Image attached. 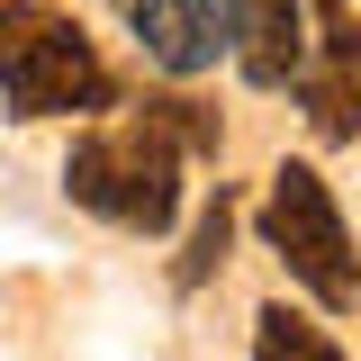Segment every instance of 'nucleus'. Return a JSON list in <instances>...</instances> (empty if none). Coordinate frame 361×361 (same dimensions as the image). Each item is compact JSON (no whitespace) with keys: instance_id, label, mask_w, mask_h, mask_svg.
Listing matches in <instances>:
<instances>
[{"instance_id":"f257e3e1","label":"nucleus","mask_w":361,"mask_h":361,"mask_svg":"<svg viewBox=\"0 0 361 361\" xmlns=\"http://www.w3.org/2000/svg\"><path fill=\"white\" fill-rule=\"evenodd\" d=\"M63 190L82 199L90 217H118L135 235H163L180 217V135L135 109L127 127H99V135H73L63 154Z\"/></svg>"},{"instance_id":"f03ea898","label":"nucleus","mask_w":361,"mask_h":361,"mask_svg":"<svg viewBox=\"0 0 361 361\" xmlns=\"http://www.w3.org/2000/svg\"><path fill=\"white\" fill-rule=\"evenodd\" d=\"M0 99L9 118H73V109H109L118 90L73 18L37 0H0Z\"/></svg>"},{"instance_id":"7ed1b4c3","label":"nucleus","mask_w":361,"mask_h":361,"mask_svg":"<svg viewBox=\"0 0 361 361\" xmlns=\"http://www.w3.org/2000/svg\"><path fill=\"white\" fill-rule=\"evenodd\" d=\"M262 235H271V253L289 262V280H307L316 307H353L361 298V262H353V235H343V208H334V190L307 163H280L271 172Z\"/></svg>"},{"instance_id":"20e7f679","label":"nucleus","mask_w":361,"mask_h":361,"mask_svg":"<svg viewBox=\"0 0 361 361\" xmlns=\"http://www.w3.org/2000/svg\"><path fill=\"white\" fill-rule=\"evenodd\" d=\"M135 45L172 73V82H199L235 54V27H226V0H127Z\"/></svg>"},{"instance_id":"39448f33","label":"nucleus","mask_w":361,"mask_h":361,"mask_svg":"<svg viewBox=\"0 0 361 361\" xmlns=\"http://www.w3.org/2000/svg\"><path fill=\"white\" fill-rule=\"evenodd\" d=\"M226 27H235V63L253 90H289L307 63V18L298 0H226Z\"/></svg>"},{"instance_id":"423d86ee","label":"nucleus","mask_w":361,"mask_h":361,"mask_svg":"<svg viewBox=\"0 0 361 361\" xmlns=\"http://www.w3.org/2000/svg\"><path fill=\"white\" fill-rule=\"evenodd\" d=\"M298 99H307V118L325 145H353L361 135V63H343V54H316V63H298Z\"/></svg>"},{"instance_id":"0eeeda50","label":"nucleus","mask_w":361,"mask_h":361,"mask_svg":"<svg viewBox=\"0 0 361 361\" xmlns=\"http://www.w3.org/2000/svg\"><path fill=\"white\" fill-rule=\"evenodd\" d=\"M253 361H343V353H334V334L307 325L298 307H262L253 316Z\"/></svg>"},{"instance_id":"6e6552de","label":"nucleus","mask_w":361,"mask_h":361,"mask_svg":"<svg viewBox=\"0 0 361 361\" xmlns=\"http://www.w3.org/2000/svg\"><path fill=\"white\" fill-rule=\"evenodd\" d=\"M226 244H235V190L217 180V199H208V208H199V226H190V253L172 262V289H199V280L226 262Z\"/></svg>"},{"instance_id":"1a4fd4ad","label":"nucleus","mask_w":361,"mask_h":361,"mask_svg":"<svg viewBox=\"0 0 361 361\" xmlns=\"http://www.w3.org/2000/svg\"><path fill=\"white\" fill-rule=\"evenodd\" d=\"M145 109H154V118L180 135V154H217V118H208L199 99H145Z\"/></svg>"}]
</instances>
